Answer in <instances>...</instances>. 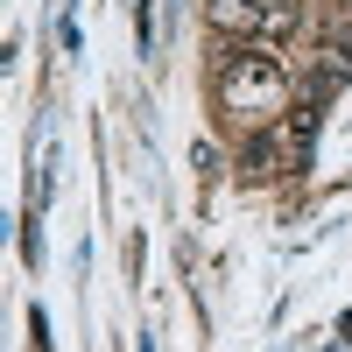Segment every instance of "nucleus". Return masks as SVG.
Masks as SVG:
<instances>
[{"mask_svg":"<svg viewBox=\"0 0 352 352\" xmlns=\"http://www.w3.org/2000/svg\"><path fill=\"white\" fill-rule=\"evenodd\" d=\"M219 99H226L232 120L261 127V120H268V113H282V99H289V71H282V56L240 43V50L226 56V71H219Z\"/></svg>","mask_w":352,"mask_h":352,"instance_id":"f257e3e1","label":"nucleus"}]
</instances>
